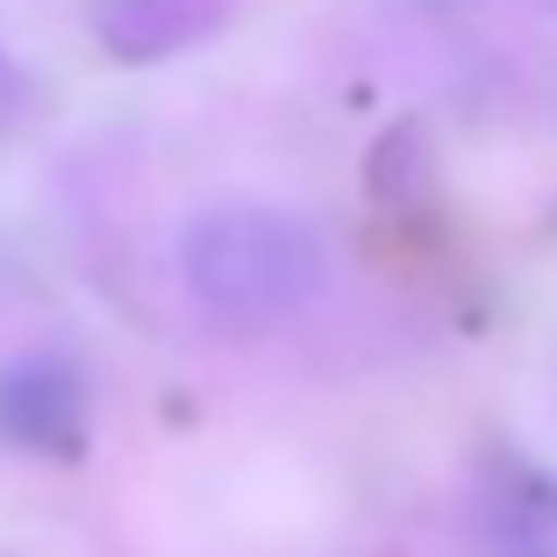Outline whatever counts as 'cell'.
<instances>
[{"mask_svg":"<svg viewBox=\"0 0 557 557\" xmlns=\"http://www.w3.org/2000/svg\"><path fill=\"white\" fill-rule=\"evenodd\" d=\"M322 230L264 200H230L186 222L180 278L222 329H272L322 294Z\"/></svg>","mask_w":557,"mask_h":557,"instance_id":"cell-1","label":"cell"},{"mask_svg":"<svg viewBox=\"0 0 557 557\" xmlns=\"http://www.w3.org/2000/svg\"><path fill=\"white\" fill-rule=\"evenodd\" d=\"M0 436L15 450L72 458L86 443V379L58 350H29L0 372Z\"/></svg>","mask_w":557,"mask_h":557,"instance_id":"cell-2","label":"cell"},{"mask_svg":"<svg viewBox=\"0 0 557 557\" xmlns=\"http://www.w3.org/2000/svg\"><path fill=\"white\" fill-rule=\"evenodd\" d=\"M222 0H100V36L122 58H158V50L186 44L194 29H208Z\"/></svg>","mask_w":557,"mask_h":557,"instance_id":"cell-3","label":"cell"},{"mask_svg":"<svg viewBox=\"0 0 557 557\" xmlns=\"http://www.w3.org/2000/svg\"><path fill=\"white\" fill-rule=\"evenodd\" d=\"M500 543L508 557H557V479H522L500 500Z\"/></svg>","mask_w":557,"mask_h":557,"instance_id":"cell-4","label":"cell"},{"mask_svg":"<svg viewBox=\"0 0 557 557\" xmlns=\"http://www.w3.org/2000/svg\"><path fill=\"white\" fill-rule=\"evenodd\" d=\"M8 108H15V58L0 50V115H8Z\"/></svg>","mask_w":557,"mask_h":557,"instance_id":"cell-5","label":"cell"}]
</instances>
